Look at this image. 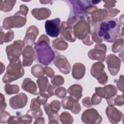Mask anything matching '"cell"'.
Segmentation results:
<instances>
[{"mask_svg":"<svg viewBox=\"0 0 124 124\" xmlns=\"http://www.w3.org/2000/svg\"><path fill=\"white\" fill-rule=\"evenodd\" d=\"M40 106L38 102H37L36 98H33L32 99L31 105H30V109L31 110H36L40 108Z\"/></svg>","mask_w":124,"mask_h":124,"instance_id":"cell-37","label":"cell"},{"mask_svg":"<svg viewBox=\"0 0 124 124\" xmlns=\"http://www.w3.org/2000/svg\"><path fill=\"white\" fill-rule=\"evenodd\" d=\"M16 114L18 116L19 124H30L32 121V118L28 114L24 115H21L19 112H17Z\"/></svg>","mask_w":124,"mask_h":124,"instance_id":"cell-31","label":"cell"},{"mask_svg":"<svg viewBox=\"0 0 124 124\" xmlns=\"http://www.w3.org/2000/svg\"><path fill=\"white\" fill-rule=\"evenodd\" d=\"M49 45L48 38L46 35L42 34L35 43L34 46L37 61L40 63L46 66L53 61L55 56V52Z\"/></svg>","mask_w":124,"mask_h":124,"instance_id":"cell-2","label":"cell"},{"mask_svg":"<svg viewBox=\"0 0 124 124\" xmlns=\"http://www.w3.org/2000/svg\"><path fill=\"white\" fill-rule=\"evenodd\" d=\"M108 14V13L105 9H96L92 14V20L95 23L101 22L106 18Z\"/></svg>","mask_w":124,"mask_h":124,"instance_id":"cell-24","label":"cell"},{"mask_svg":"<svg viewBox=\"0 0 124 124\" xmlns=\"http://www.w3.org/2000/svg\"><path fill=\"white\" fill-rule=\"evenodd\" d=\"M53 63L59 69L61 72L64 74H68L71 71V65L66 58L61 55H59L54 59Z\"/></svg>","mask_w":124,"mask_h":124,"instance_id":"cell-15","label":"cell"},{"mask_svg":"<svg viewBox=\"0 0 124 124\" xmlns=\"http://www.w3.org/2000/svg\"><path fill=\"white\" fill-rule=\"evenodd\" d=\"M61 35L62 39L67 41L73 42L76 41V38L74 36L72 30L68 26L67 22L63 21L60 27Z\"/></svg>","mask_w":124,"mask_h":124,"instance_id":"cell-18","label":"cell"},{"mask_svg":"<svg viewBox=\"0 0 124 124\" xmlns=\"http://www.w3.org/2000/svg\"><path fill=\"white\" fill-rule=\"evenodd\" d=\"M24 45V41L17 40L14 41L12 44L6 46V52L10 62L17 61L19 59L22 53Z\"/></svg>","mask_w":124,"mask_h":124,"instance_id":"cell-6","label":"cell"},{"mask_svg":"<svg viewBox=\"0 0 124 124\" xmlns=\"http://www.w3.org/2000/svg\"><path fill=\"white\" fill-rule=\"evenodd\" d=\"M92 38L93 41L96 42V43L100 44L102 42V40L99 38V37L97 35V33L95 31H94L92 34Z\"/></svg>","mask_w":124,"mask_h":124,"instance_id":"cell-44","label":"cell"},{"mask_svg":"<svg viewBox=\"0 0 124 124\" xmlns=\"http://www.w3.org/2000/svg\"><path fill=\"white\" fill-rule=\"evenodd\" d=\"M104 65L101 62H95L91 69V75L95 78L98 82L102 85L105 84L108 81V76L104 71Z\"/></svg>","mask_w":124,"mask_h":124,"instance_id":"cell-7","label":"cell"},{"mask_svg":"<svg viewBox=\"0 0 124 124\" xmlns=\"http://www.w3.org/2000/svg\"><path fill=\"white\" fill-rule=\"evenodd\" d=\"M24 74V70L22 66L21 60L10 62L7 65V71L3 77L2 81L4 83H8L21 78Z\"/></svg>","mask_w":124,"mask_h":124,"instance_id":"cell-4","label":"cell"},{"mask_svg":"<svg viewBox=\"0 0 124 124\" xmlns=\"http://www.w3.org/2000/svg\"><path fill=\"white\" fill-rule=\"evenodd\" d=\"M60 22L61 19L59 18L47 20L45 24L46 34L53 38L58 37L60 32Z\"/></svg>","mask_w":124,"mask_h":124,"instance_id":"cell-8","label":"cell"},{"mask_svg":"<svg viewBox=\"0 0 124 124\" xmlns=\"http://www.w3.org/2000/svg\"><path fill=\"white\" fill-rule=\"evenodd\" d=\"M31 72L34 77L38 78L43 77L45 74L44 68L39 64H35L31 67Z\"/></svg>","mask_w":124,"mask_h":124,"instance_id":"cell-27","label":"cell"},{"mask_svg":"<svg viewBox=\"0 0 124 124\" xmlns=\"http://www.w3.org/2000/svg\"><path fill=\"white\" fill-rule=\"evenodd\" d=\"M82 104L84 106L88 108L90 107L93 105L91 101V99L89 97L83 98V99L82 100Z\"/></svg>","mask_w":124,"mask_h":124,"instance_id":"cell-41","label":"cell"},{"mask_svg":"<svg viewBox=\"0 0 124 124\" xmlns=\"http://www.w3.org/2000/svg\"><path fill=\"white\" fill-rule=\"evenodd\" d=\"M95 93L98 96L106 98V99L111 98L116 95L118 89L113 85H108L104 87L95 88Z\"/></svg>","mask_w":124,"mask_h":124,"instance_id":"cell-14","label":"cell"},{"mask_svg":"<svg viewBox=\"0 0 124 124\" xmlns=\"http://www.w3.org/2000/svg\"><path fill=\"white\" fill-rule=\"evenodd\" d=\"M22 56L23 66H30L35 59V51L31 46H28L23 49Z\"/></svg>","mask_w":124,"mask_h":124,"instance_id":"cell-16","label":"cell"},{"mask_svg":"<svg viewBox=\"0 0 124 124\" xmlns=\"http://www.w3.org/2000/svg\"><path fill=\"white\" fill-rule=\"evenodd\" d=\"M51 81L53 86L55 88V86H59L63 84L64 83V80L62 76L59 75H57L52 78Z\"/></svg>","mask_w":124,"mask_h":124,"instance_id":"cell-34","label":"cell"},{"mask_svg":"<svg viewBox=\"0 0 124 124\" xmlns=\"http://www.w3.org/2000/svg\"><path fill=\"white\" fill-rule=\"evenodd\" d=\"M11 116L9 113L5 111H1L0 112V123H8L9 119Z\"/></svg>","mask_w":124,"mask_h":124,"instance_id":"cell-36","label":"cell"},{"mask_svg":"<svg viewBox=\"0 0 124 124\" xmlns=\"http://www.w3.org/2000/svg\"><path fill=\"white\" fill-rule=\"evenodd\" d=\"M14 36V32L12 31H9L8 32H7L6 35L5 36L3 42L5 43H7L11 41L13 39Z\"/></svg>","mask_w":124,"mask_h":124,"instance_id":"cell-39","label":"cell"},{"mask_svg":"<svg viewBox=\"0 0 124 124\" xmlns=\"http://www.w3.org/2000/svg\"><path fill=\"white\" fill-rule=\"evenodd\" d=\"M52 45L54 48L60 50H64L66 49L68 46V44L61 38H58L53 40L52 42Z\"/></svg>","mask_w":124,"mask_h":124,"instance_id":"cell-28","label":"cell"},{"mask_svg":"<svg viewBox=\"0 0 124 124\" xmlns=\"http://www.w3.org/2000/svg\"><path fill=\"white\" fill-rule=\"evenodd\" d=\"M101 100H102V97L97 95L95 93H94L93 95L92 98L91 99V101L92 104L94 105H96L99 104L101 102Z\"/></svg>","mask_w":124,"mask_h":124,"instance_id":"cell-38","label":"cell"},{"mask_svg":"<svg viewBox=\"0 0 124 124\" xmlns=\"http://www.w3.org/2000/svg\"><path fill=\"white\" fill-rule=\"evenodd\" d=\"M44 69H45V71L46 74L49 78H52L55 74L53 69L51 68L48 67L47 66H46L45 67Z\"/></svg>","mask_w":124,"mask_h":124,"instance_id":"cell-40","label":"cell"},{"mask_svg":"<svg viewBox=\"0 0 124 124\" xmlns=\"http://www.w3.org/2000/svg\"><path fill=\"white\" fill-rule=\"evenodd\" d=\"M39 33L38 28L35 26H30L27 31L24 39V43L29 46H32L35 42L36 37Z\"/></svg>","mask_w":124,"mask_h":124,"instance_id":"cell-19","label":"cell"},{"mask_svg":"<svg viewBox=\"0 0 124 124\" xmlns=\"http://www.w3.org/2000/svg\"><path fill=\"white\" fill-rule=\"evenodd\" d=\"M107 47L103 44L96 45L93 49L88 52V57L92 60H98L103 62L105 59Z\"/></svg>","mask_w":124,"mask_h":124,"instance_id":"cell-10","label":"cell"},{"mask_svg":"<svg viewBox=\"0 0 124 124\" xmlns=\"http://www.w3.org/2000/svg\"><path fill=\"white\" fill-rule=\"evenodd\" d=\"M22 88L31 94L34 95L39 94V92L37 91L36 84L30 78L24 79L22 84Z\"/></svg>","mask_w":124,"mask_h":124,"instance_id":"cell-20","label":"cell"},{"mask_svg":"<svg viewBox=\"0 0 124 124\" xmlns=\"http://www.w3.org/2000/svg\"><path fill=\"white\" fill-rule=\"evenodd\" d=\"M1 94V97H0V100H1V102H3L2 103H0V110L2 111V110H4L5 109V108H6V104L5 102V98H4V96L3 95V94L1 93H0Z\"/></svg>","mask_w":124,"mask_h":124,"instance_id":"cell-45","label":"cell"},{"mask_svg":"<svg viewBox=\"0 0 124 124\" xmlns=\"http://www.w3.org/2000/svg\"><path fill=\"white\" fill-rule=\"evenodd\" d=\"M123 77L124 76L123 75H121L120 76V78L118 80V81L117 82V86L118 87V88L119 89V90L122 91L123 93V91H124V88H123V85H124V79H123Z\"/></svg>","mask_w":124,"mask_h":124,"instance_id":"cell-42","label":"cell"},{"mask_svg":"<svg viewBox=\"0 0 124 124\" xmlns=\"http://www.w3.org/2000/svg\"><path fill=\"white\" fill-rule=\"evenodd\" d=\"M27 114L30 115L32 118V119H36L41 117L43 115V113L41 108L36 110L30 109L27 112Z\"/></svg>","mask_w":124,"mask_h":124,"instance_id":"cell-33","label":"cell"},{"mask_svg":"<svg viewBox=\"0 0 124 124\" xmlns=\"http://www.w3.org/2000/svg\"><path fill=\"white\" fill-rule=\"evenodd\" d=\"M54 94L58 97L62 98L65 96L66 94V91L64 87H60L56 89Z\"/></svg>","mask_w":124,"mask_h":124,"instance_id":"cell-35","label":"cell"},{"mask_svg":"<svg viewBox=\"0 0 124 124\" xmlns=\"http://www.w3.org/2000/svg\"><path fill=\"white\" fill-rule=\"evenodd\" d=\"M61 103L64 109H69L74 114H78L80 111L81 107L79 103L71 96L63 97Z\"/></svg>","mask_w":124,"mask_h":124,"instance_id":"cell-11","label":"cell"},{"mask_svg":"<svg viewBox=\"0 0 124 124\" xmlns=\"http://www.w3.org/2000/svg\"><path fill=\"white\" fill-rule=\"evenodd\" d=\"M8 124H19L18 116H12L10 117L8 121Z\"/></svg>","mask_w":124,"mask_h":124,"instance_id":"cell-43","label":"cell"},{"mask_svg":"<svg viewBox=\"0 0 124 124\" xmlns=\"http://www.w3.org/2000/svg\"><path fill=\"white\" fill-rule=\"evenodd\" d=\"M123 38H119L116 40L112 46V51L115 53L121 51V49L123 47Z\"/></svg>","mask_w":124,"mask_h":124,"instance_id":"cell-32","label":"cell"},{"mask_svg":"<svg viewBox=\"0 0 124 124\" xmlns=\"http://www.w3.org/2000/svg\"><path fill=\"white\" fill-rule=\"evenodd\" d=\"M123 94L122 95H115L113 97L107 99L108 104L111 106H122L124 105Z\"/></svg>","mask_w":124,"mask_h":124,"instance_id":"cell-26","label":"cell"},{"mask_svg":"<svg viewBox=\"0 0 124 124\" xmlns=\"http://www.w3.org/2000/svg\"><path fill=\"white\" fill-rule=\"evenodd\" d=\"M81 120L84 123L87 124H97L102 122V118L96 110L94 108H90L83 112Z\"/></svg>","mask_w":124,"mask_h":124,"instance_id":"cell-9","label":"cell"},{"mask_svg":"<svg viewBox=\"0 0 124 124\" xmlns=\"http://www.w3.org/2000/svg\"><path fill=\"white\" fill-rule=\"evenodd\" d=\"M108 68L110 74L112 76L117 75L121 66V60L114 54H109L106 58Z\"/></svg>","mask_w":124,"mask_h":124,"instance_id":"cell-12","label":"cell"},{"mask_svg":"<svg viewBox=\"0 0 124 124\" xmlns=\"http://www.w3.org/2000/svg\"><path fill=\"white\" fill-rule=\"evenodd\" d=\"M28 8L25 5L20 6V11L13 16L6 17L3 22V28L8 30L13 28H21L26 22V15L28 12Z\"/></svg>","mask_w":124,"mask_h":124,"instance_id":"cell-3","label":"cell"},{"mask_svg":"<svg viewBox=\"0 0 124 124\" xmlns=\"http://www.w3.org/2000/svg\"><path fill=\"white\" fill-rule=\"evenodd\" d=\"M45 119L44 117H39L36 119V121L34 122V124H44Z\"/></svg>","mask_w":124,"mask_h":124,"instance_id":"cell-46","label":"cell"},{"mask_svg":"<svg viewBox=\"0 0 124 124\" xmlns=\"http://www.w3.org/2000/svg\"><path fill=\"white\" fill-rule=\"evenodd\" d=\"M27 102L28 97L27 95L21 93L10 99L9 105L13 109H17L25 107Z\"/></svg>","mask_w":124,"mask_h":124,"instance_id":"cell-13","label":"cell"},{"mask_svg":"<svg viewBox=\"0 0 124 124\" xmlns=\"http://www.w3.org/2000/svg\"><path fill=\"white\" fill-rule=\"evenodd\" d=\"M37 83L39 89V93L46 92L48 89L50 83L46 77H41L37 80Z\"/></svg>","mask_w":124,"mask_h":124,"instance_id":"cell-25","label":"cell"},{"mask_svg":"<svg viewBox=\"0 0 124 124\" xmlns=\"http://www.w3.org/2000/svg\"><path fill=\"white\" fill-rule=\"evenodd\" d=\"M4 90L7 94L10 95L18 93L19 91V87L17 85L6 84L4 87Z\"/></svg>","mask_w":124,"mask_h":124,"instance_id":"cell-30","label":"cell"},{"mask_svg":"<svg viewBox=\"0 0 124 124\" xmlns=\"http://www.w3.org/2000/svg\"><path fill=\"white\" fill-rule=\"evenodd\" d=\"M31 14L37 20H42L48 18L51 15V11L49 9L45 7L35 8L31 11Z\"/></svg>","mask_w":124,"mask_h":124,"instance_id":"cell-21","label":"cell"},{"mask_svg":"<svg viewBox=\"0 0 124 124\" xmlns=\"http://www.w3.org/2000/svg\"><path fill=\"white\" fill-rule=\"evenodd\" d=\"M72 5L70 17H84L88 16L87 12L94 6L92 0H69Z\"/></svg>","mask_w":124,"mask_h":124,"instance_id":"cell-5","label":"cell"},{"mask_svg":"<svg viewBox=\"0 0 124 124\" xmlns=\"http://www.w3.org/2000/svg\"><path fill=\"white\" fill-rule=\"evenodd\" d=\"M121 24L117 18L106 19L98 22L97 35L102 41L111 43L119 36Z\"/></svg>","mask_w":124,"mask_h":124,"instance_id":"cell-1","label":"cell"},{"mask_svg":"<svg viewBox=\"0 0 124 124\" xmlns=\"http://www.w3.org/2000/svg\"><path fill=\"white\" fill-rule=\"evenodd\" d=\"M86 68L84 64L79 62L75 63L73 66L72 76L76 79L82 78L85 75Z\"/></svg>","mask_w":124,"mask_h":124,"instance_id":"cell-22","label":"cell"},{"mask_svg":"<svg viewBox=\"0 0 124 124\" xmlns=\"http://www.w3.org/2000/svg\"><path fill=\"white\" fill-rule=\"evenodd\" d=\"M60 120L62 124H71L73 122V119L71 115L68 112H63L60 116Z\"/></svg>","mask_w":124,"mask_h":124,"instance_id":"cell-29","label":"cell"},{"mask_svg":"<svg viewBox=\"0 0 124 124\" xmlns=\"http://www.w3.org/2000/svg\"><path fill=\"white\" fill-rule=\"evenodd\" d=\"M106 114L109 122L112 124L119 123L122 119L123 113L116 108L111 106L106 108Z\"/></svg>","mask_w":124,"mask_h":124,"instance_id":"cell-17","label":"cell"},{"mask_svg":"<svg viewBox=\"0 0 124 124\" xmlns=\"http://www.w3.org/2000/svg\"><path fill=\"white\" fill-rule=\"evenodd\" d=\"M67 92L71 96L78 101L82 95V87L78 84H74L69 87Z\"/></svg>","mask_w":124,"mask_h":124,"instance_id":"cell-23","label":"cell"}]
</instances>
